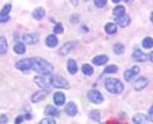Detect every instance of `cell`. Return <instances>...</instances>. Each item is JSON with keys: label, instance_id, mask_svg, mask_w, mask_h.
<instances>
[{"label": "cell", "instance_id": "1", "mask_svg": "<svg viewBox=\"0 0 153 124\" xmlns=\"http://www.w3.org/2000/svg\"><path fill=\"white\" fill-rule=\"evenodd\" d=\"M32 69L35 70V72L41 73L42 75H49L54 72V66L42 58H33V68Z\"/></svg>", "mask_w": 153, "mask_h": 124}, {"label": "cell", "instance_id": "2", "mask_svg": "<svg viewBox=\"0 0 153 124\" xmlns=\"http://www.w3.org/2000/svg\"><path fill=\"white\" fill-rule=\"evenodd\" d=\"M105 88H106L108 92L119 95L124 91V84H123V82H120V81L116 78H108L105 81Z\"/></svg>", "mask_w": 153, "mask_h": 124}, {"label": "cell", "instance_id": "3", "mask_svg": "<svg viewBox=\"0 0 153 124\" xmlns=\"http://www.w3.org/2000/svg\"><path fill=\"white\" fill-rule=\"evenodd\" d=\"M50 84L56 88H69V83L66 82V79L60 77V75H52L50 79Z\"/></svg>", "mask_w": 153, "mask_h": 124}, {"label": "cell", "instance_id": "4", "mask_svg": "<svg viewBox=\"0 0 153 124\" xmlns=\"http://www.w3.org/2000/svg\"><path fill=\"white\" fill-rule=\"evenodd\" d=\"M16 68L22 70V72H28L33 68V58L31 59H22L16 63Z\"/></svg>", "mask_w": 153, "mask_h": 124}, {"label": "cell", "instance_id": "5", "mask_svg": "<svg viewBox=\"0 0 153 124\" xmlns=\"http://www.w3.org/2000/svg\"><path fill=\"white\" fill-rule=\"evenodd\" d=\"M40 39V33L38 32H33V33H26L22 36V40L26 42L27 45H35L36 42Z\"/></svg>", "mask_w": 153, "mask_h": 124}, {"label": "cell", "instance_id": "6", "mask_svg": "<svg viewBox=\"0 0 153 124\" xmlns=\"http://www.w3.org/2000/svg\"><path fill=\"white\" fill-rule=\"evenodd\" d=\"M88 99H89V101L93 102V104H101L103 101L102 93L100 91H97V90H91L88 92Z\"/></svg>", "mask_w": 153, "mask_h": 124}, {"label": "cell", "instance_id": "7", "mask_svg": "<svg viewBox=\"0 0 153 124\" xmlns=\"http://www.w3.org/2000/svg\"><path fill=\"white\" fill-rule=\"evenodd\" d=\"M140 72V68L138 65H134L131 66L130 69H128L125 73H124V78H125V81H131L135 75H138V73Z\"/></svg>", "mask_w": 153, "mask_h": 124}, {"label": "cell", "instance_id": "8", "mask_svg": "<svg viewBox=\"0 0 153 124\" xmlns=\"http://www.w3.org/2000/svg\"><path fill=\"white\" fill-rule=\"evenodd\" d=\"M49 95V90H42V91H38V92H36V93H33L32 95V97H31V100H32V102H40V101H42L44 99H46V96Z\"/></svg>", "mask_w": 153, "mask_h": 124}, {"label": "cell", "instance_id": "9", "mask_svg": "<svg viewBox=\"0 0 153 124\" xmlns=\"http://www.w3.org/2000/svg\"><path fill=\"white\" fill-rule=\"evenodd\" d=\"M148 81L146 77H138L135 79V82H134V88L138 90V91H142L143 88H146L147 86H148Z\"/></svg>", "mask_w": 153, "mask_h": 124}, {"label": "cell", "instance_id": "10", "mask_svg": "<svg viewBox=\"0 0 153 124\" xmlns=\"http://www.w3.org/2000/svg\"><path fill=\"white\" fill-rule=\"evenodd\" d=\"M10 9H12L10 4H7V5L3 8V10L0 12V23L9 21V13H10Z\"/></svg>", "mask_w": 153, "mask_h": 124}, {"label": "cell", "instance_id": "11", "mask_svg": "<svg viewBox=\"0 0 153 124\" xmlns=\"http://www.w3.org/2000/svg\"><path fill=\"white\" fill-rule=\"evenodd\" d=\"M75 44H76L75 41H69V42H66V44H64L63 46L60 47L59 54H60V55H66V54H69L70 50L75 46Z\"/></svg>", "mask_w": 153, "mask_h": 124}, {"label": "cell", "instance_id": "12", "mask_svg": "<svg viewBox=\"0 0 153 124\" xmlns=\"http://www.w3.org/2000/svg\"><path fill=\"white\" fill-rule=\"evenodd\" d=\"M131 58L133 60H135V61H146L148 60V55L146 54V52H143L142 50H135L133 52V55H131Z\"/></svg>", "mask_w": 153, "mask_h": 124}, {"label": "cell", "instance_id": "13", "mask_svg": "<svg viewBox=\"0 0 153 124\" xmlns=\"http://www.w3.org/2000/svg\"><path fill=\"white\" fill-rule=\"evenodd\" d=\"M35 82L37 86H40L41 88H45V90H49L50 87V83L46 81V78L44 77V75H37V77H35Z\"/></svg>", "mask_w": 153, "mask_h": 124}, {"label": "cell", "instance_id": "14", "mask_svg": "<svg viewBox=\"0 0 153 124\" xmlns=\"http://www.w3.org/2000/svg\"><path fill=\"white\" fill-rule=\"evenodd\" d=\"M65 113L69 117H75L76 113H78V108H76V105L74 102H68L65 106Z\"/></svg>", "mask_w": 153, "mask_h": 124}, {"label": "cell", "instance_id": "15", "mask_svg": "<svg viewBox=\"0 0 153 124\" xmlns=\"http://www.w3.org/2000/svg\"><path fill=\"white\" fill-rule=\"evenodd\" d=\"M117 19H116V23L120 27H123V28H125V27H128L129 25H130V17L129 16H120V17H116Z\"/></svg>", "mask_w": 153, "mask_h": 124}, {"label": "cell", "instance_id": "16", "mask_svg": "<svg viewBox=\"0 0 153 124\" xmlns=\"http://www.w3.org/2000/svg\"><path fill=\"white\" fill-rule=\"evenodd\" d=\"M54 102L57 106H61L65 102V95L63 92H55L54 93Z\"/></svg>", "mask_w": 153, "mask_h": 124}, {"label": "cell", "instance_id": "17", "mask_svg": "<svg viewBox=\"0 0 153 124\" xmlns=\"http://www.w3.org/2000/svg\"><path fill=\"white\" fill-rule=\"evenodd\" d=\"M45 114L47 117H59V110L55 108V106H52V105H49V106H46L45 108Z\"/></svg>", "mask_w": 153, "mask_h": 124}, {"label": "cell", "instance_id": "18", "mask_svg": "<svg viewBox=\"0 0 153 124\" xmlns=\"http://www.w3.org/2000/svg\"><path fill=\"white\" fill-rule=\"evenodd\" d=\"M66 66H68V70H69L70 74H75L76 72H78V65H76V61L73 60V59L68 60V64H66Z\"/></svg>", "mask_w": 153, "mask_h": 124}, {"label": "cell", "instance_id": "19", "mask_svg": "<svg viewBox=\"0 0 153 124\" xmlns=\"http://www.w3.org/2000/svg\"><path fill=\"white\" fill-rule=\"evenodd\" d=\"M46 45L49 46V47H55L57 44H59V40H57V37L55 35H50V36H47L46 37Z\"/></svg>", "mask_w": 153, "mask_h": 124}, {"label": "cell", "instance_id": "20", "mask_svg": "<svg viewBox=\"0 0 153 124\" xmlns=\"http://www.w3.org/2000/svg\"><path fill=\"white\" fill-rule=\"evenodd\" d=\"M107 60L108 58L106 55H97L96 58H93V64L94 65H103V64H106L107 63Z\"/></svg>", "mask_w": 153, "mask_h": 124}, {"label": "cell", "instance_id": "21", "mask_svg": "<svg viewBox=\"0 0 153 124\" xmlns=\"http://www.w3.org/2000/svg\"><path fill=\"white\" fill-rule=\"evenodd\" d=\"M32 16H33V18H35V19H37V21L42 19V18L45 17V9L41 8V7H40V8H36L35 10H33Z\"/></svg>", "mask_w": 153, "mask_h": 124}, {"label": "cell", "instance_id": "22", "mask_svg": "<svg viewBox=\"0 0 153 124\" xmlns=\"http://www.w3.org/2000/svg\"><path fill=\"white\" fill-rule=\"evenodd\" d=\"M14 52H16V54H19V55L25 54L26 52V45L23 44V42H17V44L14 45Z\"/></svg>", "mask_w": 153, "mask_h": 124}, {"label": "cell", "instance_id": "23", "mask_svg": "<svg viewBox=\"0 0 153 124\" xmlns=\"http://www.w3.org/2000/svg\"><path fill=\"white\" fill-rule=\"evenodd\" d=\"M8 50V42H7V39L5 37H0V55L5 54Z\"/></svg>", "mask_w": 153, "mask_h": 124}, {"label": "cell", "instance_id": "24", "mask_svg": "<svg viewBox=\"0 0 153 124\" xmlns=\"http://www.w3.org/2000/svg\"><path fill=\"white\" fill-rule=\"evenodd\" d=\"M147 120H148V117L144 115V114H137V115L133 118V122L134 123H139V124L147 123Z\"/></svg>", "mask_w": 153, "mask_h": 124}, {"label": "cell", "instance_id": "25", "mask_svg": "<svg viewBox=\"0 0 153 124\" xmlns=\"http://www.w3.org/2000/svg\"><path fill=\"white\" fill-rule=\"evenodd\" d=\"M105 31H106V33H108V35H114V33H116L117 27L115 23H107V25L105 26Z\"/></svg>", "mask_w": 153, "mask_h": 124}, {"label": "cell", "instance_id": "26", "mask_svg": "<svg viewBox=\"0 0 153 124\" xmlns=\"http://www.w3.org/2000/svg\"><path fill=\"white\" fill-rule=\"evenodd\" d=\"M114 16L115 17H120V16H124L125 14V8L123 5H117L116 8H114Z\"/></svg>", "mask_w": 153, "mask_h": 124}, {"label": "cell", "instance_id": "27", "mask_svg": "<svg viewBox=\"0 0 153 124\" xmlns=\"http://www.w3.org/2000/svg\"><path fill=\"white\" fill-rule=\"evenodd\" d=\"M82 72H83L84 75H92V74H93V68H92V65H89V64H83Z\"/></svg>", "mask_w": 153, "mask_h": 124}, {"label": "cell", "instance_id": "28", "mask_svg": "<svg viewBox=\"0 0 153 124\" xmlns=\"http://www.w3.org/2000/svg\"><path fill=\"white\" fill-rule=\"evenodd\" d=\"M89 118L92 119L93 122H100L101 120V114H100L98 110H92L89 113Z\"/></svg>", "mask_w": 153, "mask_h": 124}, {"label": "cell", "instance_id": "29", "mask_svg": "<svg viewBox=\"0 0 153 124\" xmlns=\"http://www.w3.org/2000/svg\"><path fill=\"white\" fill-rule=\"evenodd\" d=\"M142 45H143V47H144V49H151V47L153 46V40L151 39V37H146V39L143 40Z\"/></svg>", "mask_w": 153, "mask_h": 124}, {"label": "cell", "instance_id": "30", "mask_svg": "<svg viewBox=\"0 0 153 124\" xmlns=\"http://www.w3.org/2000/svg\"><path fill=\"white\" fill-rule=\"evenodd\" d=\"M114 52L117 55H121L124 52V45L123 44H115L114 45Z\"/></svg>", "mask_w": 153, "mask_h": 124}, {"label": "cell", "instance_id": "31", "mask_svg": "<svg viewBox=\"0 0 153 124\" xmlns=\"http://www.w3.org/2000/svg\"><path fill=\"white\" fill-rule=\"evenodd\" d=\"M117 72V66L116 65H107L105 69V74H111V73H116Z\"/></svg>", "mask_w": 153, "mask_h": 124}, {"label": "cell", "instance_id": "32", "mask_svg": "<svg viewBox=\"0 0 153 124\" xmlns=\"http://www.w3.org/2000/svg\"><path fill=\"white\" fill-rule=\"evenodd\" d=\"M107 0H94V5L97 8H103L105 5H106Z\"/></svg>", "mask_w": 153, "mask_h": 124}, {"label": "cell", "instance_id": "33", "mask_svg": "<svg viewBox=\"0 0 153 124\" xmlns=\"http://www.w3.org/2000/svg\"><path fill=\"white\" fill-rule=\"evenodd\" d=\"M63 31H64L63 25H61V23H56L55 27H54V32H55V33H61Z\"/></svg>", "mask_w": 153, "mask_h": 124}, {"label": "cell", "instance_id": "34", "mask_svg": "<svg viewBox=\"0 0 153 124\" xmlns=\"http://www.w3.org/2000/svg\"><path fill=\"white\" fill-rule=\"evenodd\" d=\"M40 123H41V124H54L55 120H54V119H52V117H51V118H45V119H42Z\"/></svg>", "mask_w": 153, "mask_h": 124}, {"label": "cell", "instance_id": "35", "mask_svg": "<svg viewBox=\"0 0 153 124\" xmlns=\"http://www.w3.org/2000/svg\"><path fill=\"white\" fill-rule=\"evenodd\" d=\"M78 19H79V16H78V14H73V16L70 17V22H71V23H76V22H78Z\"/></svg>", "mask_w": 153, "mask_h": 124}, {"label": "cell", "instance_id": "36", "mask_svg": "<svg viewBox=\"0 0 153 124\" xmlns=\"http://www.w3.org/2000/svg\"><path fill=\"white\" fill-rule=\"evenodd\" d=\"M148 119H149L151 122H153V105L151 106L149 110H148Z\"/></svg>", "mask_w": 153, "mask_h": 124}, {"label": "cell", "instance_id": "37", "mask_svg": "<svg viewBox=\"0 0 153 124\" xmlns=\"http://www.w3.org/2000/svg\"><path fill=\"white\" fill-rule=\"evenodd\" d=\"M8 122V117L4 114H0V123H7Z\"/></svg>", "mask_w": 153, "mask_h": 124}, {"label": "cell", "instance_id": "38", "mask_svg": "<svg viewBox=\"0 0 153 124\" xmlns=\"http://www.w3.org/2000/svg\"><path fill=\"white\" fill-rule=\"evenodd\" d=\"M148 59H149V60L152 61V63H153V51H152L151 54H149V56H148Z\"/></svg>", "mask_w": 153, "mask_h": 124}, {"label": "cell", "instance_id": "39", "mask_svg": "<svg viewBox=\"0 0 153 124\" xmlns=\"http://www.w3.org/2000/svg\"><path fill=\"white\" fill-rule=\"evenodd\" d=\"M151 21H152V23H153V12H152V14H151Z\"/></svg>", "mask_w": 153, "mask_h": 124}, {"label": "cell", "instance_id": "40", "mask_svg": "<svg viewBox=\"0 0 153 124\" xmlns=\"http://www.w3.org/2000/svg\"><path fill=\"white\" fill-rule=\"evenodd\" d=\"M112 1H114V3H119V1H120V0H112Z\"/></svg>", "mask_w": 153, "mask_h": 124}, {"label": "cell", "instance_id": "41", "mask_svg": "<svg viewBox=\"0 0 153 124\" xmlns=\"http://www.w3.org/2000/svg\"><path fill=\"white\" fill-rule=\"evenodd\" d=\"M125 1H129V0H125Z\"/></svg>", "mask_w": 153, "mask_h": 124}]
</instances>
